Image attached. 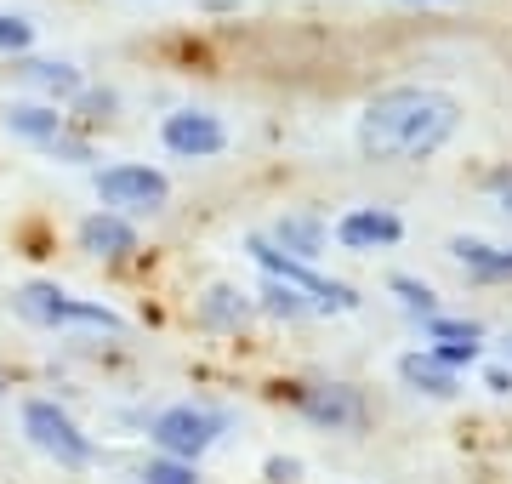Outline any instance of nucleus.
<instances>
[{
    "label": "nucleus",
    "mask_w": 512,
    "mask_h": 484,
    "mask_svg": "<svg viewBox=\"0 0 512 484\" xmlns=\"http://www.w3.org/2000/svg\"><path fill=\"white\" fill-rule=\"evenodd\" d=\"M262 473H268V484H296L302 462H296V456H268V467H262Z\"/></svg>",
    "instance_id": "24"
},
{
    "label": "nucleus",
    "mask_w": 512,
    "mask_h": 484,
    "mask_svg": "<svg viewBox=\"0 0 512 484\" xmlns=\"http://www.w3.org/2000/svg\"><path fill=\"white\" fill-rule=\"evenodd\" d=\"M484 188H490V200L501 205V211H512V166H495L490 177H484Z\"/></svg>",
    "instance_id": "23"
},
{
    "label": "nucleus",
    "mask_w": 512,
    "mask_h": 484,
    "mask_svg": "<svg viewBox=\"0 0 512 484\" xmlns=\"http://www.w3.org/2000/svg\"><path fill=\"white\" fill-rule=\"evenodd\" d=\"M12 314L23 325H40V331H57V325H69V291L52 280H29L12 291Z\"/></svg>",
    "instance_id": "9"
},
{
    "label": "nucleus",
    "mask_w": 512,
    "mask_h": 484,
    "mask_svg": "<svg viewBox=\"0 0 512 484\" xmlns=\"http://www.w3.org/2000/svg\"><path fill=\"white\" fill-rule=\"evenodd\" d=\"M399 376H404L416 393H433V399H450V393H461L456 371H444V365L427 354V348H421V354H404V359H399Z\"/></svg>",
    "instance_id": "15"
},
{
    "label": "nucleus",
    "mask_w": 512,
    "mask_h": 484,
    "mask_svg": "<svg viewBox=\"0 0 512 484\" xmlns=\"http://www.w3.org/2000/svg\"><path fill=\"white\" fill-rule=\"evenodd\" d=\"M427 336H433V348H484V331L473 319H450V314H427Z\"/></svg>",
    "instance_id": "17"
},
{
    "label": "nucleus",
    "mask_w": 512,
    "mask_h": 484,
    "mask_svg": "<svg viewBox=\"0 0 512 484\" xmlns=\"http://www.w3.org/2000/svg\"><path fill=\"white\" fill-rule=\"evenodd\" d=\"M222 433V416L205 405H165L160 416H154V428H148V439L160 445V456H171V462H200L205 450L217 445Z\"/></svg>",
    "instance_id": "4"
},
{
    "label": "nucleus",
    "mask_w": 512,
    "mask_h": 484,
    "mask_svg": "<svg viewBox=\"0 0 512 484\" xmlns=\"http://www.w3.org/2000/svg\"><path fill=\"white\" fill-rule=\"evenodd\" d=\"M137 479H143V484H200V479H194V467H188V462H171V456L148 462Z\"/></svg>",
    "instance_id": "22"
},
{
    "label": "nucleus",
    "mask_w": 512,
    "mask_h": 484,
    "mask_svg": "<svg viewBox=\"0 0 512 484\" xmlns=\"http://www.w3.org/2000/svg\"><path fill=\"white\" fill-rule=\"evenodd\" d=\"M97 200L109 205L114 217H131V211H160L171 200V177L160 166H137V160H120V166L97 171Z\"/></svg>",
    "instance_id": "5"
},
{
    "label": "nucleus",
    "mask_w": 512,
    "mask_h": 484,
    "mask_svg": "<svg viewBox=\"0 0 512 484\" xmlns=\"http://www.w3.org/2000/svg\"><path fill=\"white\" fill-rule=\"evenodd\" d=\"M160 143L177 154V160H217V154L228 149V126L205 109H171L160 120Z\"/></svg>",
    "instance_id": "6"
},
{
    "label": "nucleus",
    "mask_w": 512,
    "mask_h": 484,
    "mask_svg": "<svg viewBox=\"0 0 512 484\" xmlns=\"http://www.w3.org/2000/svg\"><path fill=\"white\" fill-rule=\"evenodd\" d=\"M268 240H274L285 257H296V262H319V257H325L330 234H325V223H319V217L291 211V217H279V223H274V234H268Z\"/></svg>",
    "instance_id": "13"
},
{
    "label": "nucleus",
    "mask_w": 512,
    "mask_h": 484,
    "mask_svg": "<svg viewBox=\"0 0 512 484\" xmlns=\"http://www.w3.org/2000/svg\"><path fill=\"white\" fill-rule=\"evenodd\" d=\"M461 103L439 86H387L359 109V154L382 160V166H410V160H433V154L456 137Z\"/></svg>",
    "instance_id": "1"
},
{
    "label": "nucleus",
    "mask_w": 512,
    "mask_h": 484,
    "mask_svg": "<svg viewBox=\"0 0 512 484\" xmlns=\"http://www.w3.org/2000/svg\"><path fill=\"white\" fill-rule=\"evenodd\" d=\"M450 257H456L467 274H478V280H512V251H501V245H490V240L456 234V240H450Z\"/></svg>",
    "instance_id": "14"
},
{
    "label": "nucleus",
    "mask_w": 512,
    "mask_h": 484,
    "mask_svg": "<svg viewBox=\"0 0 512 484\" xmlns=\"http://www.w3.org/2000/svg\"><path fill=\"white\" fill-rule=\"evenodd\" d=\"M35 46V23L18 18V12H0V52L6 57H23Z\"/></svg>",
    "instance_id": "19"
},
{
    "label": "nucleus",
    "mask_w": 512,
    "mask_h": 484,
    "mask_svg": "<svg viewBox=\"0 0 512 484\" xmlns=\"http://www.w3.org/2000/svg\"><path fill=\"white\" fill-rule=\"evenodd\" d=\"M0 126L23 137V143H35V149H46L57 131H69V114H57V103H6Z\"/></svg>",
    "instance_id": "10"
},
{
    "label": "nucleus",
    "mask_w": 512,
    "mask_h": 484,
    "mask_svg": "<svg viewBox=\"0 0 512 484\" xmlns=\"http://www.w3.org/2000/svg\"><path fill=\"white\" fill-rule=\"evenodd\" d=\"M12 69H18L29 86H40L46 97H57V103H74V97L86 92V75H80L74 63H52V57H12Z\"/></svg>",
    "instance_id": "12"
},
{
    "label": "nucleus",
    "mask_w": 512,
    "mask_h": 484,
    "mask_svg": "<svg viewBox=\"0 0 512 484\" xmlns=\"http://www.w3.org/2000/svg\"><path fill=\"white\" fill-rule=\"evenodd\" d=\"M336 240L348 251H387V245L404 240V217L387 211V205H353L348 217L336 223Z\"/></svg>",
    "instance_id": "8"
},
{
    "label": "nucleus",
    "mask_w": 512,
    "mask_h": 484,
    "mask_svg": "<svg viewBox=\"0 0 512 484\" xmlns=\"http://www.w3.org/2000/svg\"><path fill=\"white\" fill-rule=\"evenodd\" d=\"M0 399H6V376H0Z\"/></svg>",
    "instance_id": "26"
},
{
    "label": "nucleus",
    "mask_w": 512,
    "mask_h": 484,
    "mask_svg": "<svg viewBox=\"0 0 512 484\" xmlns=\"http://www.w3.org/2000/svg\"><path fill=\"white\" fill-rule=\"evenodd\" d=\"M23 433H29V445H35L40 456H52L57 467H92L97 462L92 433L80 428L57 399H23Z\"/></svg>",
    "instance_id": "3"
},
{
    "label": "nucleus",
    "mask_w": 512,
    "mask_h": 484,
    "mask_svg": "<svg viewBox=\"0 0 512 484\" xmlns=\"http://www.w3.org/2000/svg\"><path fill=\"white\" fill-rule=\"evenodd\" d=\"M387 291L404 302V308H416V314H439V297H433V285L427 280H410V274H393Z\"/></svg>",
    "instance_id": "18"
},
{
    "label": "nucleus",
    "mask_w": 512,
    "mask_h": 484,
    "mask_svg": "<svg viewBox=\"0 0 512 484\" xmlns=\"http://www.w3.org/2000/svg\"><path fill=\"white\" fill-rule=\"evenodd\" d=\"M484 388H490V393H512V371L490 365V371H484Z\"/></svg>",
    "instance_id": "25"
},
{
    "label": "nucleus",
    "mask_w": 512,
    "mask_h": 484,
    "mask_svg": "<svg viewBox=\"0 0 512 484\" xmlns=\"http://www.w3.org/2000/svg\"><path fill=\"white\" fill-rule=\"evenodd\" d=\"M296 405H302L308 422H319V428H330V433L365 428V399H359V388H348V382H308V388L296 393Z\"/></svg>",
    "instance_id": "7"
},
{
    "label": "nucleus",
    "mask_w": 512,
    "mask_h": 484,
    "mask_svg": "<svg viewBox=\"0 0 512 484\" xmlns=\"http://www.w3.org/2000/svg\"><path fill=\"white\" fill-rule=\"evenodd\" d=\"M245 314H251V302L239 297L234 285H211V291L200 297V325L205 331H239Z\"/></svg>",
    "instance_id": "16"
},
{
    "label": "nucleus",
    "mask_w": 512,
    "mask_h": 484,
    "mask_svg": "<svg viewBox=\"0 0 512 484\" xmlns=\"http://www.w3.org/2000/svg\"><path fill=\"white\" fill-rule=\"evenodd\" d=\"M40 154H52V160H63V166H92V160H97L92 143H86V137H74V131H57Z\"/></svg>",
    "instance_id": "21"
},
{
    "label": "nucleus",
    "mask_w": 512,
    "mask_h": 484,
    "mask_svg": "<svg viewBox=\"0 0 512 484\" xmlns=\"http://www.w3.org/2000/svg\"><path fill=\"white\" fill-rule=\"evenodd\" d=\"M245 251H251L262 268H268V280H279V285H291L296 297L308 302V308H319V314H353L359 308V297H353V285H342V280H325V274H313V262H296V257H285L268 234H251L245 240Z\"/></svg>",
    "instance_id": "2"
},
{
    "label": "nucleus",
    "mask_w": 512,
    "mask_h": 484,
    "mask_svg": "<svg viewBox=\"0 0 512 484\" xmlns=\"http://www.w3.org/2000/svg\"><path fill=\"white\" fill-rule=\"evenodd\" d=\"M80 251H92V257H131L137 251V228L126 223V217H114V211H92L86 223H80Z\"/></svg>",
    "instance_id": "11"
},
{
    "label": "nucleus",
    "mask_w": 512,
    "mask_h": 484,
    "mask_svg": "<svg viewBox=\"0 0 512 484\" xmlns=\"http://www.w3.org/2000/svg\"><path fill=\"white\" fill-rule=\"evenodd\" d=\"M262 308H268V314H279V319H302V314H313L308 302L296 297L291 285H279V280L262 285Z\"/></svg>",
    "instance_id": "20"
}]
</instances>
